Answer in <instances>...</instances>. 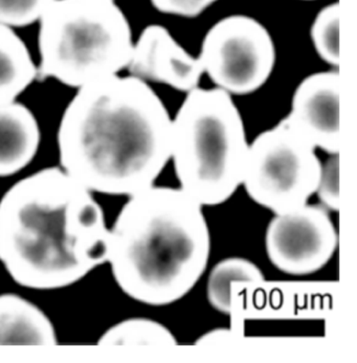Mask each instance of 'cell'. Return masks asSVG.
Here are the masks:
<instances>
[{
	"instance_id": "obj_18",
	"label": "cell",
	"mask_w": 357,
	"mask_h": 363,
	"mask_svg": "<svg viewBox=\"0 0 357 363\" xmlns=\"http://www.w3.org/2000/svg\"><path fill=\"white\" fill-rule=\"evenodd\" d=\"M326 210L339 211V154L330 155L322 164L321 177L315 192Z\"/></svg>"
},
{
	"instance_id": "obj_19",
	"label": "cell",
	"mask_w": 357,
	"mask_h": 363,
	"mask_svg": "<svg viewBox=\"0 0 357 363\" xmlns=\"http://www.w3.org/2000/svg\"><path fill=\"white\" fill-rule=\"evenodd\" d=\"M152 6L163 14L195 18L208 10L218 0H150Z\"/></svg>"
},
{
	"instance_id": "obj_6",
	"label": "cell",
	"mask_w": 357,
	"mask_h": 363,
	"mask_svg": "<svg viewBox=\"0 0 357 363\" xmlns=\"http://www.w3.org/2000/svg\"><path fill=\"white\" fill-rule=\"evenodd\" d=\"M322 164L314 147L284 118L248 146L242 186L253 202L281 214L307 203Z\"/></svg>"
},
{
	"instance_id": "obj_10",
	"label": "cell",
	"mask_w": 357,
	"mask_h": 363,
	"mask_svg": "<svg viewBox=\"0 0 357 363\" xmlns=\"http://www.w3.org/2000/svg\"><path fill=\"white\" fill-rule=\"evenodd\" d=\"M127 68L130 76L186 94L198 87L204 74L199 59L187 52L160 24H150L142 30L133 43Z\"/></svg>"
},
{
	"instance_id": "obj_14",
	"label": "cell",
	"mask_w": 357,
	"mask_h": 363,
	"mask_svg": "<svg viewBox=\"0 0 357 363\" xmlns=\"http://www.w3.org/2000/svg\"><path fill=\"white\" fill-rule=\"evenodd\" d=\"M265 281L259 266L244 257H231L218 262L209 274L207 298L216 311L233 314L240 285Z\"/></svg>"
},
{
	"instance_id": "obj_1",
	"label": "cell",
	"mask_w": 357,
	"mask_h": 363,
	"mask_svg": "<svg viewBox=\"0 0 357 363\" xmlns=\"http://www.w3.org/2000/svg\"><path fill=\"white\" fill-rule=\"evenodd\" d=\"M57 143L61 168L90 192L129 197L171 160L172 118L147 82L116 74L79 88Z\"/></svg>"
},
{
	"instance_id": "obj_20",
	"label": "cell",
	"mask_w": 357,
	"mask_h": 363,
	"mask_svg": "<svg viewBox=\"0 0 357 363\" xmlns=\"http://www.w3.org/2000/svg\"><path fill=\"white\" fill-rule=\"evenodd\" d=\"M303 1H312V0H303Z\"/></svg>"
},
{
	"instance_id": "obj_3",
	"label": "cell",
	"mask_w": 357,
	"mask_h": 363,
	"mask_svg": "<svg viewBox=\"0 0 357 363\" xmlns=\"http://www.w3.org/2000/svg\"><path fill=\"white\" fill-rule=\"evenodd\" d=\"M204 206L182 189L152 186L129 196L110 230L108 263L130 298L176 303L206 272L211 233Z\"/></svg>"
},
{
	"instance_id": "obj_11",
	"label": "cell",
	"mask_w": 357,
	"mask_h": 363,
	"mask_svg": "<svg viewBox=\"0 0 357 363\" xmlns=\"http://www.w3.org/2000/svg\"><path fill=\"white\" fill-rule=\"evenodd\" d=\"M41 142L38 121L22 103H0V177L23 170L36 157Z\"/></svg>"
},
{
	"instance_id": "obj_17",
	"label": "cell",
	"mask_w": 357,
	"mask_h": 363,
	"mask_svg": "<svg viewBox=\"0 0 357 363\" xmlns=\"http://www.w3.org/2000/svg\"><path fill=\"white\" fill-rule=\"evenodd\" d=\"M55 0H0V24L23 28L40 21Z\"/></svg>"
},
{
	"instance_id": "obj_5",
	"label": "cell",
	"mask_w": 357,
	"mask_h": 363,
	"mask_svg": "<svg viewBox=\"0 0 357 363\" xmlns=\"http://www.w3.org/2000/svg\"><path fill=\"white\" fill-rule=\"evenodd\" d=\"M39 21L37 80L79 89L127 68L132 30L114 0H55Z\"/></svg>"
},
{
	"instance_id": "obj_12",
	"label": "cell",
	"mask_w": 357,
	"mask_h": 363,
	"mask_svg": "<svg viewBox=\"0 0 357 363\" xmlns=\"http://www.w3.org/2000/svg\"><path fill=\"white\" fill-rule=\"evenodd\" d=\"M57 343L54 325L40 308L17 294H0V345Z\"/></svg>"
},
{
	"instance_id": "obj_7",
	"label": "cell",
	"mask_w": 357,
	"mask_h": 363,
	"mask_svg": "<svg viewBox=\"0 0 357 363\" xmlns=\"http://www.w3.org/2000/svg\"><path fill=\"white\" fill-rule=\"evenodd\" d=\"M197 58L217 88L231 96H246L270 80L277 52L272 35L261 22L236 14L209 28Z\"/></svg>"
},
{
	"instance_id": "obj_8",
	"label": "cell",
	"mask_w": 357,
	"mask_h": 363,
	"mask_svg": "<svg viewBox=\"0 0 357 363\" xmlns=\"http://www.w3.org/2000/svg\"><path fill=\"white\" fill-rule=\"evenodd\" d=\"M339 234L321 204H304L275 214L265 232V250L270 263L290 276H309L323 269L334 257Z\"/></svg>"
},
{
	"instance_id": "obj_4",
	"label": "cell",
	"mask_w": 357,
	"mask_h": 363,
	"mask_svg": "<svg viewBox=\"0 0 357 363\" xmlns=\"http://www.w3.org/2000/svg\"><path fill=\"white\" fill-rule=\"evenodd\" d=\"M241 112L228 92H187L172 120L171 160L180 189L202 206L233 197L243 182L248 152Z\"/></svg>"
},
{
	"instance_id": "obj_16",
	"label": "cell",
	"mask_w": 357,
	"mask_h": 363,
	"mask_svg": "<svg viewBox=\"0 0 357 363\" xmlns=\"http://www.w3.org/2000/svg\"><path fill=\"white\" fill-rule=\"evenodd\" d=\"M339 22L341 8L336 1L324 6L310 28V38L317 56L334 69H339L341 63Z\"/></svg>"
},
{
	"instance_id": "obj_15",
	"label": "cell",
	"mask_w": 357,
	"mask_h": 363,
	"mask_svg": "<svg viewBox=\"0 0 357 363\" xmlns=\"http://www.w3.org/2000/svg\"><path fill=\"white\" fill-rule=\"evenodd\" d=\"M98 345L167 347L177 345V340L163 323L150 318H133L110 327L101 336Z\"/></svg>"
},
{
	"instance_id": "obj_13",
	"label": "cell",
	"mask_w": 357,
	"mask_h": 363,
	"mask_svg": "<svg viewBox=\"0 0 357 363\" xmlns=\"http://www.w3.org/2000/svg\"><path fill=\"white\" fill-rule=\"evenodd\" d=\"M37 77L28 45L13 28L0 24V103L16 101Z\"/></svg>"
},
{
	"instance_id": "obj_2",
	"label": "cell",
	"mask_w": 357,
	"mask_h": 363,
	"mask_svg": "<svg viewBox=\"0 0 357 363\" xmlns=\"http://www.w3.org/2000/svg\"><path fill=\"white\" fill-rule=\"evenodd\" d=\"M109 235L102 206L62 168L31 174L0 199V262L22 287L78 283L107 263Z\"/></svg>"
},
{
	"instance_id": "obj_9",
	"label": "cell",
	"mask_w": 357,
	"mask_h": 363,
	"mask_svg": "<svg viewBox=\"0 0 357 363\" xmlns=\"http://www.w3.org/2000/svg\"><path fill=\"white\" fill-rule=\"evenodd\" d=\"M341 74L339 69L314 72L300 82L292 94L286 121L315 149L329 155L339 154V100Z\"/></svg>"
}]
</instances>
